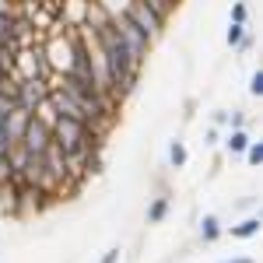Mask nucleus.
<instances>
[{
    "instance_id": "nucleus-1",
    "label": "nucleus",
    "mask_w": 263,
    "mask_h": 263,
    "mask_svg": "<svg viewBox=\"0 0 263 263\" xmlns=\"http://www.w3.org/2000/svg\"><path fill=\"white\" fill-rule=\"evenodd\" d=\"M49 74H53V70H49V60H46L42 42L25 46V49H18V53L11 57V78H39V81H46Z\"/></svg>"
},
{
    "instance_id": "nucleus-2",
    "label": "nucleus",
    "mask_w": 263,
    "mask_h": 263,
    "mask_svg": "<svg viewBox=\"0 0 263 263\" xmlns=\"http://www.w3.org/2000/svg\"><path fill=\"white\" fill-rule=\"evenodd\" d=\"M123 18L130 21L134 28H141V32H144L151 42H158V39L165 35V18H158V14H155V11H151L144 0H130V4L123 7Z\"/></svg>"
},
{
    "instance_id": "nucleus-3",
    "label": "nucleus",
    "mask_w": 263,
    "mask_h": 263,
    "mask_svg": "<svg viewBox=\"0 0 263 263\" xmlns=\"http://www.w3.org/2000/svg\"><path fill=\"white\" fill-rule=\"evenodd\" d=\"M112 28H116V35L126 42V49H130V53H134L141 63H147V57H151V46H155V42L147 39L141 28H134L130 21L123 18V14H116V18H112Z\"/></svg>"
},
{
    "instance_id": "nucleus-4",
    "label": "nucleus",
    "mask_w": 263,
    "mask_h": 263,
    "mask_svg": "<svg viewBox=\"0 0 263 263\" xmlns=\"http://www.w3.org/2000/svg\"><path fill=\"white\" fill-rule=\"evenodd\" d=\"M49 95V84L39 81V78H18V95H14V105L25 109V112H35V105L46 102Z\"/></svg>"
},
{
    "instance_id": "nucleus-5",
    "label": "nucleus",
    "mask_w": 263,
    "mask_h": 263,
    "mask_svg": "<svg viewBox=\"0 0 263 263\" xmlns=\"http://www.w3.org/2000/svg\"><path fill=\"white\" fill-rule=\"evenodd\" d=\"M49 141H53V134H49V126L46 123H39L35 116L28 120V126H25V134H21V147L28 151V155H42L46 147H49Z\"/></svg>"
},
{
    "instance_id": "nucleus-6",
    "label": "nucleus",
    "mask_w": 263,
    "mask_h": 263,
    "mask_svg": "<svg viewBox=\"0 0 263 263\" xmlns=\"http://www.w3.org/2000/svg\"><path fill=\"white\" fill-rule=\"evenodd\" d=\"M221 235H224V221L218 218V214H203L200 221H197V242H200V246L218 242Z\"/></svg>"
},
{
    "instance_id": "nucleus-7",
    "label": "nucleus",
    "mask_w": 263,
    "mask_h": 263,
    "mask_svg": "<svg viewBox=\"0 0 263 263\" xmlns=\"http://www.w3.org/2000/svg\"><path fill=\"white\" fill-rule=\"evenodd\" d=\"M249 141H253V137H249V130H224L221 134V147H224V155H228V158H235V155H242L246 147H249Z\"/></svg>"
},
{
    "instance_id": "nucleus-8",
    "label": "nucleus",
    "mask_w": 263,
    "mask_h": 263,
    "mask_svg": "<svg viewBox=\"0 0 263 263\" xmlns=\"http://www.w3.org/2000/svg\"><path fill=\"white\" fill-rule=\"evenodd\" d=\"M224 235H232V239H256L260 235V214H249V218H242L235 224H224Z\"/></svg>"
},
{
    "instance_id": "nucleus-9",
    "label": "nucleus",
    "mask_w": 263,
    "mask_h": 263,
    "mask_svg": "<svg viewBox=\"0 0 263 263\" xmlns=\"http://www.w3.org/2000/svg\"><path fill=\"white\" fill-rule=\"evenodd\" d=\"M168 214H172V197H168V193H158L155 200L147 203V214H144V218H147V224H162Z\"/></svg>"
},
{
    "instance_id": "nucleus-10",
    "label": "nucleus",
    "mask_w": 263,
    "mask_h": 263,
    "mask_svg": "<svg viewBox=\"0 0 263 263\" xmlns=\"http://www.w3.org/2000/svg\"><path fill=\"white\" fill-rule=\"evenodd\" d=\"M165 162H168V168H172V172H179V168H186V162H190V151H186V144H182L179 137H172V141H168V151H165Z\"/></svg>"
},
{
    "instance_id": "nucleus-11",
    "label": "nucleus",
    "mask_w": 263,
    "mask_h": 263,
    "mask_svg": "<svg viewBox=\"0 0 263 263\" xmlns=\"http://www.w3.org/2000/svg\"><path fill=\"white\" fill-rule=\"evenodd\" d=\"M28 120H32V112H25V109H18V105H14V112L7 116V141H11V144L21 141V134H25Z\"/></svg>"
},
{
    "instance_id": "nucleus-12",
    "label": "nucleus",
    "mask_w": 263,
    "mask_h": 263,
    "mask_svg": "<svg viewBox=\"0 0 263 263\" xmlns=\"http://www.w3.org/2000/svg\"><path fill=\"white\" fill-rule=\"evenodd\" d=\"M246 32H249V25H242V21H228V32H224V42H228V49H235V46L242 42Z\"/></svg>"
},
{
    "instance_id": "nucleus-13",
    "label": "nucleus",
    "mask_w": 263,
    "mask_h": 263,
    "mask_svg": "<svg viewBox=\"0 0 263 263\" xmlns=\"http://www.w3.org/2000/svg\"><path fill=\"white\" fill-rule=\"evenodd\" d=\"M242 155H246V165L249 168H260L263 165V141H249V147H246Z\"/></svg>"
},
{
    "instance_id": "nucleus-14",
    "label": "nucleus",
    "mask_w": 263,
    "mask_h": 263,
    "mask_svg": "<svg viewBox=\"0 0 263 263\" xmlns=\"http://www.w3.org/2000/svg\"><path fill=\"white\" fill-rule=\"evenodd\" d=\"M144 4H147V7H151V11H155L158 18L168 21V14L176 11V4H179V0H144Z\"/></svg>"
},
{
    "instance_id": "nucleus-15",
    "label": "nucleus",
    "mask_w": 263,
    "mask_h": 263,
    "mask_svg": "<svg viewBox=\"0 0 263 263\" xmlns=\"http://www.w3.org/2000/svg\"><path fill=\"white\" fill-rule=\"evenodd\" d=\"M228 21H242V25H249V4H246V0H232Z\"/></svg>"
},
{
    "instance_id": "nucleus-16",
    "label": "nucleus",
    "mask_w": 263,
    "mask_h": 263,
    "mask_svg": "<svg viewBox=\"0 0 263 263\" xmlns=\"http://www.w3.org/2000/svg\"><path fill=\"white\" fill-rule=\"evenodd\" d=\"M246 91H249V99H260L263 95V67H256V70L249 74V88H246Z\"/></svg>"
},
{
    "instance_id": "nucleus-17",
    "label": "nucleus",
    "mask_w": 263,
    "mask_h": 263,
    "mask_svg": "<svg viewBox=\"0 0 263 263\" xmlns=\"http://www.w3.org/2000/svg\"><path fill=\"white\" fill-rule=\"evenodd\" d=\"M11 35H14V14H0V39L11 42Z\"/></svg>"
},
{
    "instance_id": "nucleus-18",
    "label": "nucleus",
    "mask_w": 263,
    "mask_h": 263,
    "mask_svg": "<svg viewBox=\"0 0 263 263\" xmlns=\"http://www.w3.org/2000/svg\"><path fill=\"white\" fill-rule=\"evenodd\" d=\"M246 126V109H228V130H242Z\"/></svg>"
},
{
    "instance_id": "nucleus-19",
    "label": "nucleus",
    "mask_w": 263,
    "mask_h": 263,
    "mask_svg": "<svg viewBox=\"0 0 263 263\" xmlns=\"http://www.w3.org/2000/svg\"><path fill=\"white\" fill-rule=\"evenodd\" d=\"M211 126L228 130V109H214V112H211Z\"/></svg>"
},
{
    "instance_id": "nucleus-20",
    "label": "nucleus",
    "mask_w": 263,
    "mask_h": 263,
    "mask_svg": "<svg viewBox=\"0 0 263 263\" xmlns=\"http://www.w3.org/2000/svg\"><path fill=\"white\" fill-rule=\"evenodd\" d=\"M203 144H207V147H218V144H221V130H218V126H207V130H203Z\"/></svg>"
},
{
    "instance_id": "nucleus-21",
    "label": "nucleus",
    "mask_w": 263,
    "mask_h": 263,
    "mask_svg": "<svg viewBox=\"0 0 263 263\" xmlns=\"http://www.w3.org/2000/svg\"><path fill=\"white\" fill-rule=\"evenodd\" d=\"M253 49H256V35H253V32H246L242 42L235 46V53H253Z\"/></svg>"
},
{
    "instance_id": "nucleus-22",
    "label": "nucleus",
    "mask_w": 263,
    "mask_h": 263,
    "mask_svg": "<svg viewBox=\"0 0 263 263\" xmlns=\"http://www.w3.org/2000/svg\"><path fill=\"white\" fill-rule=\"evenodd\" d=\"M120 260H123V249H120V246H112V249H105V253H102L99 263H120Z\"/></svg>"
},
{
    "instance_id": "nucleus-23",
    "label": "nucleus",
    "mask_w": 263,
    "mask_h": 263,
    "mask_svg": "<svg viewBox=\"0 0 263 263\" xmlns=\"http://www.w3.org/2000/svg\"><path fill=\"white\" fill-rule=\"evenodd\" d=\"M14 112V99H7V95H0V120H7Z\"/></svg>"
},
{
    "instance_id": "nucleus-24",
    "label": "nucleus",
    "mask_w": 263,
    "mask_h": 263,
    "mask_svg": "<svg viewBox=\"0 0 263 263\" xmlns=\"http://www.w3.org/2000/svg\"><path fill=\"white\" fill-rule=\"evenodd\" d=\"M14 7H18V0H0V14H14Z\"/></svg>"
},
{
    "instance_id": "nucleus-25",
    "label": "nucleus",
    "mask_w": 263,
    "mask_h": 263,
    "mask_svg": "<svg viewBox=\"0 0 263 263\" xmlns=\"http://www.w3.org/2000/svg\"><path fill=\"white\" fill-rule=\"evenodd\" d=\"M0 70H7V74H11V57H7V53H0Z\"/></svg>"
},
{
    "instance_id": "nucleus-26",
    "label": "nucleus",
    "mask_w": 263,
    "mask_h": 263,
    "mask_svg": "<svg viewBox=\"0 0 263 263\" xmlns=\"http://www.w3.org/2000/svg\"><path fill=\"white\" fill-rule=\"evenodd\" d=\"M221 263H256L253 256H232V260H221Z\"/></svg>"
},
{
    "instance_id": "nucleus-27",
    "label": "nucleus",
    "mask_w": 263,
    "mask_h": 263,
    "mask_svg": "<svg viewBox=\"0 0 263 263\" xmlns=\"http://www.w3.org/2000/svg\"><path fill=\"white\" fill-rule=\"evenodd\" d=\"M4 81H7V70H0V84H4Z\"/></svg>"
}]
</instances>
